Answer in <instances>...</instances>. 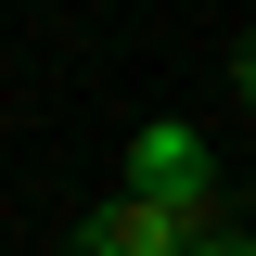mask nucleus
Returning <instances> with one entry per match:
<instances>
[{"label":"nucleus","mask_w":256,"mask_h":256,"mask_svg":"<svg viewBox=\"0 0 256 256\" xmlns=\"http://www.w3.org/2000/svg\"><path fill=\"white\" fill-rule=\"evenodd\" d=\"M128 192H141L154 218L205 230V205H218V180H205V141H192V128H141V154H128Z\"/></svg>","instance_id":"nucleus-1"},{"label":"nucleus","mask_w":256,"mask_h":256,"mask_svg":"<svg viewBox=\"0 0 256 256\" xmlns=\"http://www.w3.org/2000/svg\"><path fill=\"white\" fill-rule=\"evenodd\" d=\"M180 256H256V230H192Z\"/></svg>","instance_id":"nucleus-3"},{"label":"nucleus","mask_w":256,"mask_h":256,"mask_svg":"<svg viewBox=\"0 0 256 256\" xmlns=\"http://www.w3.org/2000/svg\"><path fill=\"white\" fill-rule=\"evenodd\" d=\"M180 244H192V230L154 218L141 192H116V205H90V218H77V256H180Z\"/></svg>","instance_id":"nucleus-2"},{"label":"nucleus","mask_w":256,"mask_h":256,"mask_svg":"<svg viewBox=\"0 0 256 256\" xmlns=\"http://www.w3.org/2000/svg\"><path fill=\"white\" fill-rule=\"evenodd\" d=\"M230 90H244V102H256V38H244V64H230Z\"/></svg>","instance_id":"nucleus-4"}]
</instances>
